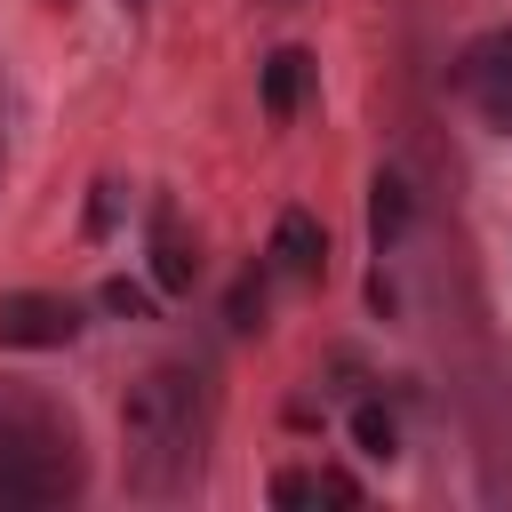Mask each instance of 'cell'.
Here are the masks:
<instances>
[{
	"label": "cell",
	"instance_id": "6da1fadb",
	"mask_svg": "<svg viewBox=\"0 0 512 512\" xmlns=\"http://www.w3.org/2000/svg\"><path fill=\"white\" fill-rule=\"evenodd\" d=\"M200 440H208V408H200V376L192 368H144L120 400V448H128V488L144 496H176L200 480Z\"/></svg>",
	"mask_w": 512,
	"mask_h": 512
},
{
	"label": "cell",
	"instance_id": "7a4b0ae2",
	"mask_svg": "<svg viewBox=\"0 0 512 512\" xmlns=\"http://www.w3.org/2000/svg\"><path fill=\"white\" fill-rule=\"evenodd\" d=\"M80 488V464H72V432L32 408V400H0V512L16 504H56Z\"/></svg>",
	"mask_w": 512,
	"mask_h": 512
},
{
	"label": "cell",
	"instance_id": "3957f363",
	"mask_svg": "<svg viewBox=\"0 0 512 512\" xmlns=\"http://www.w3.org/2000/svg\"><path fill=\"white\" fill-rule=\"evenodd\" d=\"M80 336V304L48 288H8L0 296V352H56Z\"/></svg>",
	"mask_w": 512,
	"mask_h": 512
},
{
	"label": "cell",
	"instance_id": "277c9868",
	"mask_svg": "<svg viewBox=\"0 0 512 512\" xmlns=\"http://www.w3.org/2000/svg\"><path fill=\"white\" fill-rule=\"evenodd\" d=\"M456 88L480 104V120H488V128H504V136H512V32L472 40V48H464V64H456Z\"/></svg>",
	"mask_w": 512,
	"mask_h": 512
},
{
	"label": "cell",
	"instance_id": "5b68a950",
	"mask_svg": "<svg viewBox=\"0 0 512 512\" xmlns=\"http://www.w3.org/2000/svg\"><path fill=\"white\" fill-rule=\"evenodd\" d=\"M272 264H280L288 280H320V272H328V224H320L312 208H280V224H272Z\"/></svg>",
	"mask_w": 512,
	"mask_h": 512
},
{
	"label": "cell",
	"instance_id": "8992f818",
	"mask_svg": "<svg viewBox=\"0 0 512 512\" xmlns=\"http://www.w3.org/2000/svg\"><path fill=\"white\" fill-rule=\"evenodd\" d=\"M304 80H312V56H304V48H272V56H264V72H256L264 112H272V120H288V112L304 104Z\"/></svg>",
	"mask_w": 512,
	"mask_h": 512
},
{
	"label": "cell",
	"instance_id": "52a82bcc",
	"mask_svg": "<svg viewBox=\"0 0 512 512\" xmlns=\"http://www.w3.org/2000/svg\"><path fill=\"white\" fill-rule=\"evenodd\" d=\"M272 504L280 512H296V504H360V480L352 472H280Z\"/></svg>",
	"mask_w": 512,
	"mask_h": 512
},
{
	"label": "cell",
	"instance_id": "ba28073f",
	"mask_svg": "<svg viewBox=\"0 0 512 512\" xmlns=\"http://www.w3.org/2000/svg\"><path fill=\"white\" fill-rule=\"evenodd\" d=\"M400 232H408V184L384 168V176L368 184V240H376V248H392Z\"/></svg>",
	"mask_w": 512,
	"mask_h": 512
},
{
	"label": "cell",
	"instance_id": "9c48e42d",
	"mask_svg": "<svg viewBox=\"0 0 512 512\" xmlns=\"http://www.w3.org/2000/svg\"><path fill=\"white\" fill-rule=\"evenodd\" d=\"M192 272H200V256H192V248L176 240V224L160 216V232H152V280H160L168 296H184V288H192Z\"/></svg>",
	"mask_w": 512,
	"mask_h": 512
},
{
	"label": "cell",
	"instance_id": "30bf717a",
	"mask_svg": "<svg viewBox=\"0 0 512 512\" xmlns=\"http://www.w3.org/2000/svg\"><path fill=\"white\" fill-rule=\"evenodd\" d=\"M352 448H360V456H376V464H392V456H400V424H392V408H384V400H360V408H352Z\"/></svg>",
	"mask_w": 512,
	"mask_h": 512
},
{
	"label": "cell",
	"instance_id": "8fae6325",
	"mask_svg": "<svg viewBox=\"0 0 512 512\" xmlns=\"http://www.w3.org/2000/svg\"><path fill=\"white\" fill-rule=\"evenodd\" d=\"M224 320H232L240 336H256V328H264V280H232V296H224Z\"/></svg>",
	"mask_w": 512,
	"mask_h": 512
},
{
	"label": "cell",
	"instance_id": "7c38bea8",
	"mask_svg": "<svg viewBox=\"0 0 512 512\" xmlns=\"http://www.w3.org/2000/svg\"><path fill=\"white\" fill-rule=\"evenodd\" d=\"M104 312H120V320H152V288H144V280H104Z\"/></svg>",
	"mask_w": 512,
	"mask_h": 512
}]
</instances>
